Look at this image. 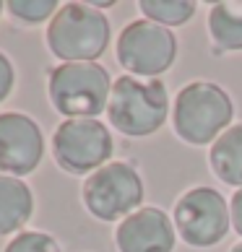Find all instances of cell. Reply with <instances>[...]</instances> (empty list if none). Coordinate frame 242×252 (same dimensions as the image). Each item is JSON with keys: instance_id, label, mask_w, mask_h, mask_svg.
Here are the masks:
<instances>
[{"instance_id": "cell-1", "label": "cell", "mask_w": 242, "mask_h": 252, "mask_svg": "<svg viewBox=\"0 0 242 252\" xmlns=\"http://www.w3.org/2000/svg\"><path fill=\"white\" fill-rule=\"evenodd\" d=\"M235 101L219 83L193 81L174 96L172 125L177 138L190 146H206L232 127Z\"/></svg>"}, {"instance_id": "cell-2", "label": "cell", "mask_w": 242, "mask_h": 252, "mask_svg": "<svg viewBox=\"0 0 242 252\" xmlns=\"http://www.w3.org/2000/svg\"><path fill=\"white\" fill-rule=\"evenodd\" d=\"M107 117L117 133L128 138H146L156 133L170 117V96L159 78L120 76L112 83Z\"/></svg>"}, {"instance_id": "cell-3", "label": "cell", "mask_w": 242, "mask_h": 252, "mask_svg": "<svg viewBox=\"0 0 242 252\" xmlns=\"http://www.w3.org/2000/svg\"><path fill=\"white\" fill-rule=\"evenodd\" d=\"M109 18L89 3H65L47 26V47L63 63H97L109 44Z\"/></svg>"}, {"instance_id": "cell-4", "label": "cell", "mask_w": 242, "mask_h": 252, "mask_svg": "<svg viewBox=\"0 0 242 252\" xmlns=\"http://www.w3.org/2000/svg\"><path fill=\"white\" fill-rule=\"evenodd\" d=\"M47 94L65 120L97 117L107 112L112 81L99 63H63L50 70Z\"/></svg>"}, {"instance_id": "cell-5", "label": "cell", "mask_w": 242, "mask_h": 252, "mask_svg": "<svg viewBox=\"0 0 242 252\" xmlns=\"http://www.w3.org/2000/svg\"><path fill=\"white\" fill-rule=\"evenodd\" d=\"M81 198L99 221H120L143 208V180L128 161H109L83 180Z\"/></svg>"}, {"instance_id": "cell-6", "label": "cell", "mask_w": 242, "mask_h": 252, "mask_svg": "<svg viewBox=\"0 0 242 252\" xmlns=\"http://www.w3.org/2000/svg\"><path fill=\"white\" fill-rule=\"evenodd\" d=\"M117 63L136 78H156L177 60V36L148 18L130 21L115 44Z\"/></svg>"}, {"instance_id": "cell-7", "label": "cell", "mask_w": 242, "mask_h": 252, "mask_svg": "<svg viewBox=\"0 0 242 252\" xmlns=\"http://www.w3.org/2000/svg\"><path fill=\"white\" fill-rule=\"evenodd\" d=\"M115 141L109 127L97 117L63 120L52 133V156L70 174H91L109 164Z\"/></svg>"}, {"instance_id": "cell-8", "label": "cell", "mask_w": 242, "mask_h": 252, "mask_svg": "<svg viewBox=\"0 0 242 252\" xmlns=\"http://www.w3.org/2000/svg\"><path fill=\"white\" fill-rule=\"evenodd\" d=\"M172 221L177 229V237L190 247H213L229 234L232 229V213L229 203L219 190L213 188H193L180 195L174 203Z\"/></svg>"}, {"instance_id": "cell-9", "label": "cell", "mask_w": 242, "mask_h": 252, "mask_svg": "<svg viewBox=\"0 0 242 252\" xmlns=\"http://www.w3.org/2000/svg\"><path fill=\"white\" fill-rule=\"evenodd\" d=\"M44 156V138L39 125L24 112L0 115V174L26 177Z\"/></svg>"}, {"instance_id": "cell-10", "label": "cell", "mask_w": 242, "mask_h": 252, "mask_svg": "<svg viewBox=\"0 0 242 252\" xmlns=\"http://www.w3.org/2000/svg\"><path fill=\"white\" fill-rule=\"evenodd\" d=\"M115 242L120 252H172L177 229L162 208L143 205L117 223Z\"/></svg>"}, {"instance_id": "cell-11", "label": "cell", "mask_w": 242, "mask_h": 252, "mask_svg": "<svg viewBox=\"0 0 242 252\" xmlns=\"http://www.w3.org/2000/svg\"><path fill=\"white\" fill-rule=\"evenodd\" d=\"M34 213V195L21 177L0 174V237L21 234Z\"/></svg>"}, {"instance_id": "cell-12", "label": "cell", "mask_w": 242, "mask_h": 252, "mask_svg": "<svg viewBox=\"0 0 242 252\" xmlns=\"http://www.w3.org/2000/svg\"><path fill=\"white\" fill-rule=\"evenodd\" d=\"M208 166L224 185L242 190V123H235L211 143Z\"/></svg>"}, {"instance_id": "cell-13", "label": "cell", "mask_w": 242, "mask_h": 252, "mask_svg": "<svg viewBox=\"0 0 242 252\" xmlns=\"http://www.w3.org/2000/svg\"><path fill=\"white\" fill-rule=\"evenodd\" d=\"M208 34L216 52L242 50V0H221L208 11Z\"/></svg>"}, {"instance_id": "cell-14", "label": "cell", "mask_w": 242, "mask_h": 252, "mask_svg": "<svg viewBox=\"0 0 242 252\" xmlns=\"http://www.w3.org/2000/svg\"><path fill=\"white\" fill-rule=\"evenodd\" d=\"M141 11L146 13L148 21L170 29V26L190 21L195 16V3H190V0H141Z\"/></svg>"}, {"instance_id": "cell-15", "label": "cell", "mask_w": 242, "mask_h": 252, "mask_svg": "<svg viewBox=\"0 0 242 252\" xmlns=\"http://www.w3.org/2000/svg\"><path fill=\"white\" fill-rule=\"evenodd\" d=\"M5 8L11 11L13 18L24 24H42V21H52V16L60 11V5L55 0H11L5 3Z\"/></svg>"}, {"instance_id": "cell-16", "label": "cell", "mask_w": 242, "mask_h": 252, "mask_svg": "<svg viewBox=\"0 0 242 252\" xmlns=\"http://www.w3.org/2000/svg\"><path fill=\"white\" fill-rule=\"evenodd\" d=\"M3 252H63L55 237L44 231H21L5 245Z\"/></svg>"}, {"instance_id": "cell-17", "label": "cell", "mask_w": 242, "mask_h": 252, "mask_svg": "<svg viewBox=\"0 0 242 252\" xmlns=\"http://www.w3.org/2000/svg\"><path fill=\"white\" fill-rule=\"evenodd\" d=\"M13 83H16V70H13V63L8 60V55L0 52V101H5L13 91Z\"/></svg>"}, {"instance_id": "cell-18", "label": "cell", "mask_w": 242, "mask_h": 252, "mask_svg": "<svg viewBox=\"0 0 242 252\" xmlns=\"http://www.w3.org/2000/svg\"><path fill=\"white\" fill-rule=\"evenodd\" d=\"M229 213H232V226L242 237V190H235V195L229 198Z\"/></svg>"}, {"instance_id": "cell-19", "label": "cell", "mask_w": 242, "mask_h": 252, "mask_svg": "<svg viewBox=\"0 0 242 252\" xmlns=\"http://www.w3.org/2000/svg\"><path fill=\"white\" fill-rule=\"evenodd\" d=\"M229 252H242V242H237V245H235V247H232Z\"/></svg>"}, {"instance_id": "cell-20", "label": "cell", "mask_w": 242, "mask_h": 252, "mask_svg": "<svg viewBox=\"0 0 242 252\" xmlns=\"http://www.w3.org/2000/svg\"><path fill=\"white\" fill-rule=\"evenodd\" d=\"M3 8H5V3H0V13H3Z\"/></svg>"}]
</instances>
